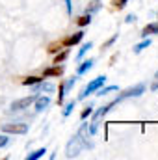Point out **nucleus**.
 Wrapping results in <instances>:
<instances>
[{"instance_id": "6e6552de", "label": "nucleus", "mask_w": 158, "mask_h": 160, "mask_svg": "<svg viewBox=\"0 0 158 160\" xmlns=\"http://www.w3.org/2000/svg\"><path fill=\"white\" fill-rule=\"evenodd\" d=\"M48 102H50L48 97H39V95H37V99H36V110H37V112H43V110L48 106Z\"/></svg>"}, {"instance_id": "c85d7f7f", "label": "nucleus", "mask_w": 158, "mask_h": 160, "mask_svg": "<svg viewBox=\"0 0 158 160\" xmlns=\"http://www.w3.org/2000/svg\"><path fill=\"white\" fill-rule=\"evenodd\" d=\"M65 6H67V13H71V0H65Z\"/></svg>"}, {"instance_id": "1a4fd4ad", "label": "nucleus", "mask_w": 158, "mask_h": 160, "mask_svg": "<svg viewBox=\"0 0 158 160\" xmlns=\"http://www.w3.org/2000/svg\"><path fill=\"white\" fill-rule=\"evenodd\" d=\"M151 34H158V22H151V24H147V26L141 30V36H143V38H147V36H151Z\"/></svg>"}, {"instance_id": "423d86ee", "label": "nucleus", "mask_w": 158, "mask_h": 160, "mask_svg": "<svg viewBox=\"0 0 158 160\" xmlns=\"http://www.w3.org/2000/svg\"><path fill=\"white\" fill-rule=\"evenodd\" d=\"M63 73V67H60L58 63L54 65V67H47L45 71H43V78H50V77H60Z\"/></svg>"}, {"instance_id": "20e7f679", "label": "nucleus", "mask_w": 158, "mask_h": 160, "mask_svg": "<svg viewBox=\"0 0 158 160\" xmlns=\"http://www.w3.org/2000/svg\"><path fill=\"white\" fill-rule=\"evenodd\" d=\"M36 99H37V95L34 93V95H28V97H24V99H19V101H15V102L11 104V112H19V110H24V108H28L30 104H34V102H36Z\"/></svg>"}, {"instance_id": "f8f14e48", "label": "nucleus", "mask_w": 158, "mask_h": 160, "mask_svg": "<svg viewBox=\"0 0 158 160\" xmlns=\"http://www.w3.org/2000/svg\"><path fill=\"white\" fill-rule=\"evenodd\" d=\"M149 45H151V39H147V38H145V39L141 41V43H138V45L134 47V52H136V54H140V52H141L143 48H147Z\"/></svg>"}, {"instance_id": "39448f33", "label": "nucleus", "mask_w": 158, "mask_h": 160, "mask_svg": "<svg viewBox=\"0 0 158 160\" xmlns=\"http://www.w3.org/2000/svg\"><path fill=\"white\" fill-rule=\"evenodd\" d=\"M84 38V32H77V34H73V36H67L65 39H62V45L63 47H73V45H78L80 41Z\"/></svg>"}, {"instance_id": "9b49d317", "label": "nucleus", "mask_w": 158, "mask_h": 160, "mask_svg": "<svg viewBox=\"0 0 158 160\" xmlns=\"http://www.w3.org/2000/svg\"><path fill=\"white\" fill-rule=\"evenodd\" d=\"M67 56H69V50H67V48H63L62 52H58V54H56V58H54V63H63V62L67 60Z\"/></svg>"}, {"instance_id": "b1692460", "label": "nucleus", "mask_w": 158, "mask_h": 160, "mask_svg": "<svg viewBox=\"0 0 158 160\" xmlns=\"http://www.w3.org/2000/svg\"><path fill=\"white\" fill-rule=\"evenodd\" d=\"M97 130H99V121H93L91 127H89V134L93 136V134H97Z\"/></svg>"}, {"instance_id": "2eb2a0df", "label": "nucleus", "mask_w": 158, "mask_h": 160, "mask_svg": "<svg viewBox=\"0 0 158 160\" xmlns=\"http://www.w3.org/2000/svg\"><path fill=\"white\" fill-rule=\"evenodd\" d=\"M45 153H47V149H45V147H41V149H37V151H34L32 155H28L26 158H28V160H37V158H41Z\"/></svg>"}, {"instance_id": "ddd939ff", "label": "nucleus", "mask_w": 158, "mask_h": 160, "mask_svg": "<svg viewBox=\"0 0 158 160\" xmlns=\"http://www.w3.org/2000/svg\"><path fill=\"white\" fill-rule=\"evenodd\" d=\"M117 89V86H108V88H99L97 89V95L99 97H102V95H108V93H112V91H116Z\"/></svg>"}, {"instance_id": "5701e85b", "label": "nucleus", "mask_w": 158, "mask_h": 160, "mask_svg": "<svg viewBox=\"0 0 158 160\" xmlns=\"http://www.w3.org/2000/svg\"><path fill=\"white\" fill-rule=\"evenodd\" d=\"M75 84H77V78L73 77V78H69L67 82H65V84H63V89H65V91H69V89H71V88H73Z\"/></svg>"}, {"instance_id": "bb28decb", "label": "nucleus", "mask_w": 158, "mask_h": 160, "mask_svg": "<svg viewBox=\"0 0 158 160\" xmlns=\"http://www.w3.org/2000/svg\"><path fill=\"white\" fill-rule=\"evenodd\" d=\"M151 89L153 91H158V71H156V75H155V82L151 84Z\"/></svg>"}, {"instance_id": "a878e982", "label": "nucleus", "mask_w": 158, "mask_h": 160, "mask_svg": "<svg viewBox=\"0 0 158 160\" xmlns=\"http://www.w3.org/2000/svg\"><path fill=\"white\" fill-rule=\"evenodd\" d=\"M116 41H117V34H116V36H112L110 39H108L106 43H104V48H108V47H112V45H114Z\"/></svg>"}, {"instance_id": "6ab92c4d", "label": "nucleus", "mask_w": 158, "mask_h": 160, "mask_svg": "<svg viewBox=\"0 0 158 160\" xmlns=\"http://www.w3.org/2000/svg\"><path fill=\"white\" fill-rule=\"evenodd\" d=\"M91 47H93V43H89V41H87L86 45H82V48H80V52H78V56H77V58H78V60H82V58H84V54H86Z\"/></svg>"}, {"instance_id": "393cba45", "label": "nucleus", "mask_w": 158, "mask_h": 160, "mask_svg": "<svg viewBox=\"0 0 158 160\" xmlns=\"http://www.w3.org/2000/svg\"><path fill=\"white\" fill-rule=\"evenodd\" d=\"M7 143H9V138L6 134H0V147H6Z\"/></svg>"}, {"instance_id": "aec40b11", "label": "nucleus", "mask_w": 158, "mask_h": 160, "mask_svg": "<svg viewBox=\"0 0 158 160\" xmlns=\"http://www.w3.org/2000/svg\"><path fill=\"white\" fill-rule=\"evenodd\" d=\"M128 4V0H112V8L114 9H123Z\"/></svg>"}, {"instance_id": "a211bd4d", "label": "nucleus", "mask_w": 158, "mask_h": 160, "mask_svg": "<svg viewBox=\"0 0 158 160\" xmlns=\"http://www.w3.org/2000/svg\"><path fill=\"white\" fill-rule=\"evenodd\" d=\"M99 8H101V2H99V0H91V4L87 6V13L91 15V13L99 11Z\"/></svg>"}, {"instance_id": "7ed1b4c3", "label": "nucleus", "mask_w": 158, "mask_h": 160, "mask_svg": "<svg viewBox=\"0 0 158 160\" xmlns=\"http://www.w3.org/2000/svg\"><path fill=\"white\" fill-rule=\"evenodd\" d=\"M143 91H145V86H143V84H136L134 88H128V89H125V91L119 95L117 99H116V102H121L123 99H128V97H140Z\"/></svg>"}, {"instance_id": "0eeeda50", "label": "nucleus", "mask_w": 158, "mask_h": 160, "mask_svg": "<svg viewBox=\"0 0 158 160\" xmlns=\"http://www.w3.org/2000/svg\"><path fill=\"white\" fill-rule=\"evenodd\" d=\"M116 104H117V102H116V101H112L110 104H106V106H102L101 110H97L95 114H91V116H93V121H99L101 118H102V116H106V114H108V112H110V110L116 106Z\"/></svg>"}, {"instance_id": "f257e3e1", "label": "nucleus", "mask_w": 158, "mask_h": 160, "mask_svg": "<svg viewBox=\"0 0 158 160\" xmlns=\"http://www.w3.org/2000/svg\"><path fill=\"white\" fill-rule=\"evenodd\" d=\"M104 82H106V77H104V75H102V77H97L95 80H91V82L87 84V88H86V89H84V91L80 93V97H78V99L82 101V99H86L87 95L95 93V91H97L99 88H102V86H104Z\"/></svg>"}, {"instance_id": "f3484780", "label": "nucleus", "mask_w": 158, "mask_h": 160, "mask_svg": "<svg viewBox=\"0 0 158 160\" xmlns=\"http://www.w3.org/2000/svg\"><path fill=\"white\" fill-rule=\"evenodd\" d=\"M62 47H63L62 41H58V43H50V45H48V52H50V54H56V52L62 50Z\"/></svg>"}, {"instance_id": "4be33fe9", "label": "nucleus", "mask_w": 158, "mask_h": 160, "mask_svg": "<svg viewBox=\"0 0 158 160\" xmlns=\"http://www.w3.org/2000/svg\"><path fill=\"white\" fill-rule=\"evenodd\" d=\"M91 114H93V106H87L86 110H82V114H80V119L86 121L87 118H89V116H91Z\"/></svg>"}, {"instance_id": "4468645a", "label": "nucleus", "mask_w": 158, "mask_h": 160, "mask_svg": "<svg viewBox=\"0 0 158 160\" xmlns=\"http://www.w3.org/2000/svg\"><path fill=\"white\" fill-rule=\"evenodd\" d=\"M89 22H91V15H89V13H87V15H82V17H80L78 21H77V24H78L80 28H84V26H87Z\"/></svg>"}, {"instance_id": "dca6fc26", "label": "nucleus", "mask_w": 158, "mask_h": 160, "mask_svg": "<svg viewBox=\"0 0 158 160\" xmlns=\"http://www.w3.org/2000/svg\"><path fill=\"white\" fill-rule=\"evenodd\" d=\"M75 106H77V102H75V101L67 102V104H65V108H63V118H69V116H71V112L75 110Z\"/></svg>"}, {"instance_id": "412c9836", "label": "nucleus", "mask_w": 158, "mask_h": 160, "mask_svg": "<svg viewBox=\"0 0 158 160\" xmlns=\"http://www.w3.org/2000/svg\"><path fill=\"white\" fill-rule=\"evenodd\" d=\"M43 78H39V77H28V78L22 80V84L24 86H34V84H37V82H41Z\"/></svg>"}, {"instance_id": "9d476101", "label": "nucleus", "mask_w": 158, "mask_h": 160, "mask_svg": "<svg viewBox=\"0 0 158 160\" xmlns=\"http://www.w3.org/2000/svg\"><path fill=\"white\" fill-rule=\"evenodd\" d=\"M93 63H95V60H87V62H84L82 65H78V69H77V73L78 75H86L91 67H93Z\"/></svg>"}, {"instance_id": "f03ea898", "label": "nucleus", "mask_w": 158, "mask_h": 160, "mask_svg": "<svg viewBox=\"0 0 158 160\" xmlns=\"http://www.w3.org/2000/svg\"><path fill=\"white\" fill-rule=\"evenodd\" d=\"M2 132H6V134H26L28 125L26 123H4Z\"/></svg>"}, {"instance_id": "cd10ccee", "label": "nucleus", "mask_w": 158, "mask_h": 160, "mask_svg": "<svg viewBox=\"0 0 158 160\" xmlns=\"http://www.w3.org/2000/svg\"><path fill=\"white\" fill-rule=\"evenodd\" d=\"M136 21V15H128L126 19H125V22H134Z\"/></svg>"}]
</instances>
